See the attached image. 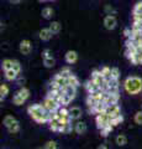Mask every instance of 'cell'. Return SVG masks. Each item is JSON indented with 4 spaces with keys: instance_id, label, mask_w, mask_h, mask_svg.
Returning <instances> with one entry per match:
<instances>
[{
    "instance_id": "28",
    "label": "cell",
    "mask_w": 142,
    "mask_h": 149,
    "mask_svg": "<svg viewBox=\"0 0 142 149\" xmlns=\"http://www.w3.org/2000/svg\"><path fill=\"white\" fill-rule=\"evenodd\" d=\"M12 65H14V60H11V58H5V60H3L1 66H3L4 71H6V70H12Z\"/></svg>"
},
{
    "instance_id": "32",
    "label": "cell",
    "mask_w": 142,
    "mask_h": 149,
    "mask_svg": "<svg viewBox=\"0 0 142 149\" xmlns=\"http://www.w3.org/2000/svg\"><path fill=\"white\" fill-rule=\"evenodd\" d=\"M54 63H56V61H54V58H53V57L43 58V65H45V67L51 68V67H53V66H54Z\"/></svg>"
},
{
    "instance_id": "19",
    "label": "cell",
    "mask_w": 142,
    "mask_h": 149,
    "mask_svg": "<svg viewBox=\"0 0 142 149\" xmlns=\"http://www.w3.org/2000/svg\"><path fill=\"white\" fill-rule=\"evenodd\" d=\"M20 74L17 73L16 71H14V70H6V71H4V77H5L6 81H16L17 77H19Z\"/></svg>"
},
{
    "instance_id": "38",
    "label": "cell",
    "mask_w": 142,
    "mask_h": 149,
    "mask_svg": "<svg viewBox=\"0 0 142 149\" xmlns=\"http://www.w3.org/2000/svg\"><path fill=\"white\" fill-rule=\"evenodd\" d=\"M49 57H53V54L49 49H45L42 51V58H49Z\"/></svg>"
},
{
    "instance_id": "15",
    "label": "cell",
    "mask_w": 142,
    "mask_h": 149,
    "mask_svg": "<svg viewBox=\"0 0 142 149\" xmlns=\"http://www.w3.org/2000/svg\"><path fill=\"white\" fill-rule=\"evenodd\" d=\"M119 100H120V93H108L104 102L108 106H111V104H117Z\"/></svg>"
},
{
    "instance_id": "43",
    "label": "cell",
    "mask_w": 142,
    "mask_h": 149,
    "mask_svg": "<svg viewBox=\"0 0 142 149\" xmlns=\"http://www.w3.org/2000/svg\"><path fill=\"white\" fill-rule=\"evenodd\" d=\"M38 3H47V1H49V0H37Z\"/></svg>"
},
{
    "instance_id": "16",
    "label": "cell",
    "mask_w": 142,
    "mask_h": 149,
    "mask_svg": "<svg viewBox=\"0 0 142 149\" xmlns=\"http://www.w3.org/2000/svg\"><path fill=\"white\" fill-rule=\"evenodd\" d=\"M84 88L86 90V92H88V95H91V93H94V92H97V91L100 90L99 86L91 80H88L84 83Z\"/></svg>"
},
{
    "instance_id": "20",
    "label": "cell",
    "mask_w": 142,
    "mask_h": 149,
    "mask_svg": "<svg viewBox=\"0 0 142 149\" xmlns=\"http://www.w3.org/2000/svg\"><path fill=\"white\" fill-rule=\"evenodd\" d=\"M86 123L82 122V120H77V123L74 124V132L77 134H84L86 132Z\"/></svg>"
},
{
    "instance_id": "22",
    "label": "cell",
    "mask_w": 142,
    "mask_h": 149,
    "mask_svg": "<svg viewBox=\"0 0 142 149\" xmlns=\"http://www.w3.org/2000/svg\"><path fill=\"white\" fill-rule=\"evenodd\" d=\"M48 29L52 31V34H53V35H57V34H59V32H61V30H62V25L59 24L58 21H52L51 24H49Z\"/></svg>"
},
{
    "instance_id": "13",
    "label": "cell",
    "mask_w": 142,
    "mask_h": 149,
    "mask_svg": "<svg viewBox=\"0 0 142 149\" xmlns=\"http://www.w3.org/2000/svg\"><path fill=\"white\" fill-rule=\"evenodd\" d=\"M83 112H82V108L78 106H73L72 108H69V116L72 120H79V118L82 117Z\"/></svg>"
},
{
    "instance_id": "42",
    "label": "cell",
    "mask_w": 142,
    "mask_h": 149,
    "mask_svg": "<svg viewBox=\"0 0 142 149\" xmlns=\"http://www.w3.org/2000/svg\"><path fill=\"white\" fill-rule=\"evenodd\" d=\"M98 149H108V146H106V144H102V146H100Z\"/></svg>"
},
{
    "instance_id": "23",
    "label": "cell",
    "mask_w": 142,
    "mask_h": 149,
    "mask_svg": "<svg viewBox=\"0 0 142 149\" xmlns=\"http://www.w3.org/2000/svg\"><path fill=\"white\" fill-rule=\"evenodd\" d=\"M53 14H54L53 9H52V8H49V6L43 8V9H42V11H41V15H42V17L46 19V20H49V19H52Z\"/></svg>"
},
{
    "instance_id": "8",
    "label": "cell",
    "mask_w": 142,
    "mask_h": 149,
    "mask_svg": "<svg viewBox=\"0 0 142 149\" xmlns=\"http://www.w3.org/2000/svg\"><path fill=\"white\" fill-rule=\"evenodd\" d=\"M104 26L106 30H114L117 25V20L114 15H106L104 17Z\"/></svg>"
},
{
    "instance_id": "30",
    "label": "cell",
    "mask_w": 142,
    "mask_h": 149,
    "mask_svg": "<svg viewBox=\"0 0 142 149\" xmlns=\"http://www.w3.org/2000/svg\"><path fill=\"white\" fill-rule=\"evenodd\" d=\"M136 15H142V1L136 3V5L134 6V10H132V16Z\"/></svg>"
},
{
    "instance_id": "6",
    "label": "cell",
    "mask_w": 142,
    "mask_h": 149,
    "mask_svg": "<svg viewBox=\"0 0 142 149\" xmlns=\"http://www.w3.org/2000/svg\"><path fill=\"white\" fill-rule=\"evenodd\" d=\"M90 80L94 81L97 85L99 86L100 90H104L105 91V86H106V80L105 77L103 76V73L100 72V70H94L91 72V76H90Z\"/></svg>"
},
{
    "instance_id": "31",
    "label": "cell",
    "mask_w": 142,
    "mask_h": 149,
    "mask_svg": "<svg viewBox=\"0 0 142 149\" xmlns=\"http://www.w3.org/2000/svg\"><path fill=\"white\" fill-rule=\"evenodd\" d=\"M122 122H123V116L120 114V116H117V117H115V118L111 119V125H113V127H116V125L121 124Z\"/></svg>"
},
{
    "instance_id": "12",
    "label": "cell",
    "mask_w": 142,
    "mask_h": 149,
    "mask_svg": "<svg viewBox=\"0 0 142 149\" xmlns=\"http://www.w3.org/2000/svg\"><path fill=\"white\" fill-rule=\"evenodd\" d=\"M53 81L56 82L57 85H59V87H62V88H66L68 86V77L63 76L61 72H58L56 76L53 77Z\"/></svg>"
},
{
    "instance_id": "33",
    "label": "cell",
    "mask_w": 142,
    "mask_h": 149,
    "mask_svg": "<svg viewBox=\"0 0 142 149\" xmlns=\"http://www.w3.org/2000/svg\"><path fill=\"white\" fill-rule=\"evenodd\" d=\"M104 11L106 15H116V10L114 9L111 5H105L104 8Z\"/></svg>"
},
{
    "instance_id": "25",
    "label": "cell",
    "mask_w": 142,
    "mask_h": 149,
    "mask_svg": "<svg viewBox=\"0 0 142 149\" xmlns=\"http://www.w3.org/2000/svg\"><path fill=\"white\" fill-rule=\"evenodd\" d=\"M68 86H73V87H75V88H78L80 86V82H79V80H78V77L75 76V74H71L69 77H68Z\"/></svg>"
},
{
    "instance_id": "10",
    "label": "cell",
    "mask_w": 142,
    "mask_h": 149,
    "mask_svg": "<svg viewBox=\"0 0 142 149\" xmlns=\"http://www.w3.org/2000/svg\"><path fill=\"white\" fill-rule=\"evenodd\" d=\"M48 124H49V129H51L52 132H59V133H61L62 127H63V123L61 122V119H59V114H58L57 118L49 120Z\"/></svg>"
},
{
    "instance_id": "11",
    "label": "cell",
    "mask_w": 142,
    "mask_h": 149,
    "mask_svg": "<svg viewBox=\"0 0 142 149\" xmlns=\"http://www.w3.org/2000/svg\"><path fill=\"white\" fill-rule=\"evenodd\" d=\"M19 49H20V52L22 55H30L31 51H32V45H31V42L29 40H22L20 42Z\"/></svg>"
},
{
    "instance_id": "21",
    "label": "cell",
    "mask_w": 142,
    "mask_h": 149,
    "mask_svg": "<svg viewBox=\"0 0 142 149\" xmlns=\"http://www.w3.org/2000/svg\"><path fill=\"white\" fill-rule=\"evenodd\" d=\"M9 92H10V88H9V86L6 85V83H1L0 85V101H4L8 97Z\"/></svg>"
},
{
    "instance_id": "17",
    "label": "cell",
    "mask_w": 142,
    "mask_h": 149,
    "mask_svg": "<svg viewBox=\"0 0 142 149\" xmlns=\"http://www.w3.org/2000/svg\"><path fill=\"white\" fill-rule=\"evenodd\" d=\"M38 36H40V39L42 40V41H49L52 39V31L48 29V27H43V29H41L40 32H38Z\"/></svg>"
},
{
    "instance_id": "40",
    "label": "cell",
    "mask_w": 142,
    "mask_h": 149,
    "mask_svg": "<svg viewBox=\"0 0 142 149\" xmlns=\"http://www.w3.org/2000/svg\"><path fill=\"white\" fill-rule=\"evenodd\" d=\"M16 82H17V85H19L20 87H24L22 85L25 83V78H24V77H21V76H19V77H17V80H16Z\"/></svg>"
},
{
    "instance_id": "37",
    "label": "cell",
    "mask_w": 142,
    "mask_h": 149,
    "mask_svg": "<svg viewBox=\"0 0 142 149\" xmlns=\"http://www.w3.org/2000/svg\"><path fill=\"white\" fill-rule=\"evenodd\" d=\"M12 70L14 71H16L17 73H21V63L17 61V60H14V65H12Z\"/></svg>"
},
{
    "instance_id": "29",
    "label": "cell",
    "mask_w": 142,
    "mask_h": 149,
    "mask_svg": "<svg viewBox=\"0 0 142 149\" xmlns=\"http://www.w3.org/2000/svg\"><path fill=\"white\" fill-rule=\"evenodd\" d=\"M114 128H115V127H113V125L110 124V125H108V127H105V128H103V129H100V136L104 137V138H106L109 134L113 132V129H114Z\"/></svg>"
},
{
    "instance_id": "9",
    "label": "cell",
    "mask_w": 142,
    "mask_h": 149,
    "mask_svg": "<svg viewBox=\"0 0 142 149\" xmlns=\"http://www.w3.org/2000/svg\"><path fill=\"white\" fill-rule=\"evenodd\" d=\"M105 113H106L111 119L115 118V117H117V116L122 114V113H121V108H120V106H119V104L108 106V108H106V111H105Z\"/></svg>"
},
{
    "instance_id": "35",
    "label": "cell",
    "mask_w": 142,
    "mask_h": 149,
    "mask_svg": "<svg viewBox=\"0 0 142 149\" xmlns=\"http://www.w3.org/2000/svg\"><path fill=\"white\" fill-rule=\"evenodd\" d=\"M134 120H135L136 124H142V111L136 112V114L134 117Z\"/></svg>"
},
{
    "instance_id": "7",
    "label": "cell",
    "mask_w": 142,
    "mask_h": 149,
    "mask_svg": "<svg viewBox=\"0 0 142 149\" xmlns=\"http://www.w3.org/2000/svg\"><path fill=\"white\" fill-rule=\"evenodd\" d=\"M95 123H97V127L98 129H103L105 127H108V125L111 124V118L109 117V116L105 113H100V114H97L95 116Z\"/></svg>"
},
{
    "instance_id": "24",
    "label": "cell",
    "mask_w": 142,
    "mask_h": 149,
    "mask_svg": "<svg viewBox=\"0 0 142 149\" xmlns=\"http://www.w3.org/2000/svg\"><path fill=\"white\" fill-rule=\"evenodd\" d=\"M63 92H64V95L72 97L73 100H74L75 96H77V88L73 87V86H67L66 88H63Z\"/></svg>"
},
{
    "instance_id": "26",
    "label": "cell",
    "mask_w": 142,
    "mask_h": 149,
    "mask_svg": "<svg viewBox=\"0 0 142 149\" xmlns=\"http://www.w3.org/2000/svg\"><path fill=\"white\" fill-rule=\"evenodd\" d=\"M115 142H116L117 146L123 147V146L127 144V137L125 136V134H119V136L116 137V139H115Z\"/></svg>"
},
{
    "instance_id": "27",
    "label": "cell",
    "mask_w": 142,
    "mask_h": 149,
    "mask_svg": "<svg viewBox=\"0 0 142 149\" xmlns=\"http://www.w3.org/2000/svg\"><path fill=\"white\" fill-rule=\"evenodd\" d=\"M100 72L103 73V76L105 77V80H111V67H108V66H104L100 70Z\"/></svg>"
},
{
    "instance_id": "39",
    "label": "cell",
    "mask_w": 142,
    "mask_h": 149,
    "mask_svg": "<svg viewBox=\"0 0 142 149\" xmlns=\"http://www.w3.org/2000/svg\"><path fill=\"white\" fill-rule=\"evenodd\" d=\"M131 34H132V30L131 29H125V30H123V35H125L126 39H130Z\"/></svg>"
},
{
    "instance_id": "1",
    "label": "cell",
    "mask_w": 142,
    "mask_h": 149,
    "mask_svg": "<svg viewBox=\"0 0 142 149\" xmlns=\"http://www.w3.org/2000/svg\"><path fill=\"white\" fill-rule=\"evenodd\" d=\"M27 113L36 123L45 124L49 122V112L45 109L42 103H34L27 107Z\"/></svg>"
},
{
    "instance_id": "41",
    "label": "cell",
    "mask_w": 142,
    "mask_h": 149,
    "mask_svg": "<svg viewBox=\"0 0 142 149\" xmlns=\"http://www.w3.org/2000/svg\"><path fill=\"white\" fill-rule=\"evenodd\" d=\"M9 1H10L11 4H20L22 0H9Z\"/></svg>"
},
{
    "instance_id": "44",
    "label": "cell",
    "mask_w": 142,
    "mask_h": 149,
    "mask_svg": "<svg viewBox=\"0 0 142 149\" xmlns=\"http://www.w3.org/2000/svg\"><path fill=\"white\" fill-rule=\"evenodd\" d=\"M49 1H54V0H49Z\"/></svg>"
},
{
    "instance_id": "34",
    "label": "cell",
    "mask_w": 142,
    "mask_h": 149,
    "mask_svg": "<svg viewBox=\"0 0 142 149\" xmlns=\"http://www.w3.org/2000/svg\"><path fill=\"white\" fill-rule=\"evenodd\" d=\"M120 70L117 67H111V78H115V80H119L120 78Z\"/></svg>"
},
{
    "instance_id": "3",
    "label": "cell",
    "mask_w": 142,
    "mask_h": 149,
    "mask_svg": "<svg viewBox=\"0 0 142 149\" xmlns=\"http://www.w3.org/2000/svg\"><path fill=\"white\" fill-rule=\"evenodd\" d=\"M30 97V90L26 87H20L12 97V103L15 106H22Z\"/></svg>"
},
{
    "instance_id": "36",
    "label": "cell",
    "mask_w": 142,
    "mask_h": 149,
    "mask_svg": "<svg viewBox=\"0 0 142 149\" xmlns=\"http://www.w3.org/2000/svg\"><path fill=\"white\" fill-rule=\"evenodd\" d=\"M43 149H57V143L54 141H48L47 143L45 144Z\"/></svg>"
},
{
    "instance_id": "14",
    "label": "cell",
    "mask_w": 142,
    "mask_h": 149,
    "mask_svg": "<svg viewBox=\"0 0 142 149\" xmlns=\"http://www.w3.org/2000/svg\"><path fill=\"white\" fill-rule=\"evenodd\" d=\"M64 60H66V62H67L68 65L75 63V62L78 61V54L75 52V51H73V50L67 51L66 55H64Z\"/></svg>"
},
{
    "instance_id": "2",
    "label": "cell",
    "mask_w": 142,
    "mask_h": 149,
    "mask_svg": "<svg viewBox=\"0 0 142 149\" xmlns=\"http://www.w3.org/2000/svg\"><path fill=\"white\" fill-rule=\"evenodd\" d=\"M123 90L131 96L139 95L142 92V78L137 76H129L123 81Z\"/></svg>"
},
{
    "instance_id": "4",
    "label": "cell",
    "mask_w": 142,
    "mask_h": 149,
    "mask_svg": "<svg viewBox=\"0 0 142 149\" xmlns=\"http://www.w3.org/2000/svg\"><path fill=\"white\" fill-rule=\"evenodd\" d=\"M3 123L5 125V128L8 129V132L11 134H15L20 130V123L17 122V119L14 116H10V114L5 116L3 119Z\"/></svg>"
},
{
    "instance_id": "18",
    "label": "cell",
    "mask_w": 142,
    "mask_h": 149,
    "mask_svg": "<svg viewBox=\"0 0 142 149\" xmlns=\"http://www.w3.org/2000/svg\"><path fill=\"white\" fill-rule=\"evenodd\" d=\"M106 108H108V104L105 103V102H99V103L95 106L89 113H93V114L97 116V114H100V113H104V112L106 111Z\"/></svg>"
},
{
    "instance_id": "5",
    "label": "cell",
    "mask_w": 142,
    "mask_h": 149,
    "mask_svg": "<svg viewBox=\"0 0 142 149\" xmlns=\"http://www.w3.org/2000/svg\"><path fill=\"white\" fill-rule=\"evenodd\" d=\"M42 106L45 107V109L47 112H57L59 108H61V104L58 103V101H56L53 97L48 96V95L45 97Z\"/></svg>"
}]
</instances>
